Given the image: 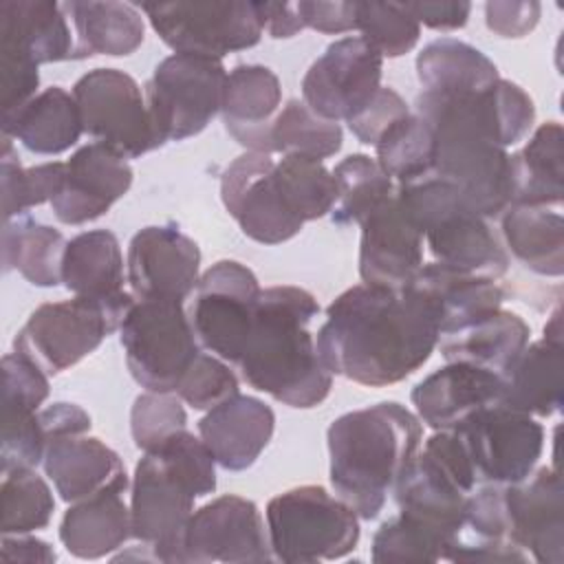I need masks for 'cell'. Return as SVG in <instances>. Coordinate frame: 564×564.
<instances>
[{"label": "cell", "mask_w": 564, "mask_h": 564, "mask_svg": "<svg viewBox=\"0 0 564 564\" xmlns=\"http://www.w3.org/2000/svg\"><path fill=\"white\" fill-rule=\"evenodd\" d=\"M132 167L112 148L93 141L77 148L66 161L64 183L51 207L59 223L84 225L104 216L132 185Z\"/></svg>", "instance_id": "20"}, {"label": "cell", "mask_w": 564, "mask_h": 564, "mask_svg": "<svg viewBox=\"0 0 564 564\" xmlns=\"http://www.w3.org/2000/svg\"><path fill=\"white\" fill-rule=\"evenodd\" d=\"M123 494L126 489H104L66 509L59 522V540L70 555L99 560L132 538V513Z\"/></svg>", "instance_id": "30"}, {"label": "cell", "mask_w": 564, "mask_h": 564, "mask_svg": "<svg viewBox=\"0 0 564 564\" xmlns=\"http://www.w3.org/2000/svg\"><path fill=\"white\" fill-rule=\"evenodd\" d=\"M48 392V375L35 361L18 350L2 357V423L33 416Z\"/></svg>", "instance_id": "46"}, {"label": "cell", "mask_w": 564, "mask_h": 564, "mask_svg": "<svg viewBox=\"0 0 564 564\" xmlns=\"http://www.w3.org/2000/svg\"><path fill=\"white\" fill-rule=\"evenodd\" d=\"M410 286L432 306L441 335L502 308L505 291L496 280L449 269L441 262L423 264Z\"/></svg>", "instance_id": "27"}, {"label": "cell", "mask_w": 564, "mask_h": 564, "mask_svg": "<svg viewBox=\"0 0 564 564\" xmlns=\"http://www.w3.org/2000/svg\"><path fill=\"white\" fill-rule=\"evenodd\" d=\"M84 132L126 159H139L159 148L148 115L145 93L119 68H95L73 84Z\"/></svg>", "instance_id": "13"}, {"label": "cell", "mask_w": 564, "mask_h": 564, "mask_svg": "<svg viewBox=\"0 0 564 564\" xmlns=\"http://www.w3.org/2000/svg\"><path fill=\"white\" fill-rule=\"evenodd\" d=\"M421 438L419 416L397 401L337 416L326 432L333 491L361 520H375Z\"/></svg>", "instance_id": "3"}, {"label": "cell", "mask_w": 564, "mask_h": 564, "mask_svg": "<svg viewBox=\"0 0 564 564\" xmlns=\"http://www.w3.org/2000/svg\"><path fill=\"white\" fill-rule=\"evenodd\" d=\"M478 487L469 454L456 430L434 432L397 480L392 494L399 511L460 535L465 505Z\"/></svg>", "instance_id": "8"}, {"label": "cell", "mask_w": 564, "mask_h": 564, "mask_svg": "<svg viewBox=\"0 0 564 564\" xmlns=\"http://www.w3.org/2000/svg\"><path fill=\"white\" fill-rule=\"evenodd\" d=\"M562 126L546 121L533 130L522 150L509 154L511 205L553 207L564 198Z\"/></svg>", "instance_id": "33"}, {"label": "cell", "mask_w": 564, "mask_h": 564, "mask_svg": "<svg viewBox=\"0 0 564 564\" xmlns=\"http://www.w3.org/2000/svg\"><path fill=\"white\" fill-rule=\"evenodd\" d=\"M267 524L249 498L225 494L196 509L181 542V564L271 562Z\"/></svg>", "instance_id": "16"}, {"label": "cell", "mask_w": 564, "mask_h": 564, "mask_svg": "<svg viewBox=\"0 0 564 564\" xmlns=\"http://www.w3.org/2000/svg\"><path fill=\"white\" fill-rule=\"evenodd\" d=\"M359 275L364 284L401 289L414 280L423 262V234L403 212L397 192L361 225Z\"/></svg>", "instance_id": "21"}, {"label": "cell", "mask_w": 564, "mask_h": 564, "mask_svg": "<svg viewBox=\"0 0 564 564\" xmlns=\"http://www.w3.org/2000/svg\"><path fill=\"white\" fill-rule=\"evenodd\" d=\"M0 55L37 66L73 59L75 33L64 7L53 0H2Z\"/></svg>", "instance_id": "25"}, {"label": "cell", "mask_w": 564, "mask_h": 564, "mask_svg": "<svg viewBox=\"0 0 564 564\" xmlns=\"http://www.w3.org/2000/svg\"><path fill=\"white\" fill-rule=\"evenodd\" d=\"M408 11L419 24L436 31H454L467 24L471 4L465 0L456 2H405Z\"/></svg>", "instance_id": "52"}, {"label": "cell", "mask_w": 564, "mask_h": 564, "mask_svg": "<svg viewBox=\"0 0 564 564\" xmlns=\"http://www.w3.org/2000/svg\"><path fill=\"white\" fill-rule=\"evenodd\" d=\"M344 130L337 121L317 117L302 99H289L271 126L273 154L328 159L341 150Z\"/></svg>", "instance_id": "42"}, {"label": "cell", "mask_w": 564, "mask_h": 564, "mask_svg": "<svg viewBox=\"0 0 564 564\" xmlns=\"http://www.w3.org/2000/svg\"><path fill=\"white\" fill-rule=\"evenodd\" d=\"M383 57L359 35L326 46L302 77V101L322 119L348 121L381 88Z\"/></svg>", "instance_id": "15"}, {"label": "cell", "mask_w": 564, "mask_h": 564, "mask_svg": "<svg viewBox=\"0 0 564 564\" xmlns=\"http://www.w3.org/2000/svg\"><path fill=\"white\" fill-rule=\"evenodd\" d=\"M66 240L59 229L18 216L2 229L4 271H18L29 284L51 289L62 282V258Z\"/></svg>", "instance_id": "37"}, {"label": "cell", "mask_w": 564, "mask_h": 564, "mask_svg": "<svg viewBox=\"0 0 564 564\" xmlns=\"http://www.w3.org/2000/svg\"><path fill=\"white\" fill-rule=\"evenodd\" d=\"M438 337L432 306L410 284L392 289L361 282L328 304L315 344L333 375L386 388L416 372Z\"/></svg>", "instance_id": "1"}, {"label": "cell", "mask_w": 564, "mask_h": 564, "mask_svg": "<svg viewBox=\"0 0 564 564\" xmlns=\"http://www.w3.org/2000/svg\"><path fill=\"white\" fill-rule=\"evenodd\" d=\"M505 513L507 535L518 549L540 564H562L564 494L557 469L540 467L505 485Z\"/></svg>", "instance_id": "19"}, {"label": "cell", "mask_w": 564, "mask_h": 564, "mask_svg": "<svg viewBox=\"0 0 564 564\" xmlns=\"http://www.w3.org/2000/svg\"><path fill=\"white\" fill-rule=\"evenodd\" d=\"M456 432L465 443L478 485L524 480L544 449V427L535 416L502 403L478 410Z\"/></svg>", "instance_id": "14"}, {"label": "cell", "mask_w": 564, "mask_h": 564, "mask_svg": "<svg viewBox=\"0 0 564 564\" xmlns=\"http://www.w3.org/2000/svg\"><path fill=\"white\" fill-rule=\"evenodd\" d=\"M416 77L421 93L434 95L478 93L500 79L498 66L480 48L454 37H441L421 48Z\"/></svg>", "instance_id": "35"}, {"label": "cell", "mask_w": 564, "mask_h": 564, "mask_svg": "<svg viewBox=\"0 0 564 564\" xmlns=\"http://www.w3.org/2000/svg\"><path fill=\"white\" fill-rule=\"evenodd\" d=\"M126 275L137 300L185 302L200 278V249L174 223L143 227L128 245Z\"/></svg>", "instance_id": "18"}, {"label": "cell", "mask_w": 564, "mask_h": 564, "mask_svg": "<svg viewBox=\"0 0 564 564\" xmlns=\"http://www.w3.org/2000/svg\"><path fill=\"white\" fill-rule=\"evenodd\" d=\"M42 465L55 491L68 505L104 489H128L130 485L119 454L86 434L51 438Z\"/></svg>", "instance_id": "24"}, {"label": "cell", "mask_w": 564, "mask_h": 564, "mask_svg": "<svg viewBox=\"0 0 564 564\" xmlns=\"http://www.w3.org/2000/svg\"><path fill=\"white\" fill-rule=\"evenodd\" d=\"M174 392L194 410L207 412L238 394V377L225 359L212 352H198Z\"/></svg>", "instance_id": "48"}, {"label": "cell", "mask_w": 564, "mask_h": 564, "mask_svg": "<svg viewBox=\"0 0 564 564\" xmlns=\"http://www.w3.org/2000/svg\"><path fill=\"white\" fill-rule=\"evenodd\" d=\"M500 229L511 253L529 271L546 278L564 273V218L560 212L509 205L500 214Z\"/></svg>", "instance_id": "36"}, {"label": "cell", "mask_w": 564, "mask_h": 564, "mask_svg": "<svg viewBox=\"0 0 564 564\" xmlns=\"http://www.w3.org/2000/svg\"><path fill=\"white\" fill-rule=\"evenodd\" d=\"M357 31L381 57H401L416 46L421 24L405 2H357Z\"/></svg>", "instance_id": "45"}, {"label": "cell", "mask_w": 564, "mask_h": 564, "mask_svg": "<svg viewBox=\"0 0 564 564\" xmlns=\"http://www.w3.org/2000/svg\"><path fill=\"white\" fill-rule=\"evenodd\" d=\"M132 304V293L110 300L73 295L40 304L15 333L13 350L26 355L46 375H57L95 352L108 335L119 333Z\"/></svg>", "instance_id": "7"}, {"label": "cell", "mask_w": 564, "mask_h": 564, "mask_svg": "<svg viewBox=\"0 0 564 564\" xmlns=\"http://www.w3.org/2000/svg\"><path fill=\"white\" fill-rule=\"evenodd\" d=\"M408 112H410V106L405 104V99L394 88L381 86L377 95L368 101V106H364L346 123L359 143L375 145L379 137L388 130V126Z\"/></svg>", "instance_id": "49"}, {"label": "cell", "mask_w": 564, "mask_h": 564, "mask_svg": "<svg viewBox=\"0 0 564 564\" xmlns=\"http://www.w3.org/2000/svg\"><path fill=\"white\" fill-rule=\"evenodd\" d=\"M275 159L264 152H245L220 176V198L242 234L260 245H280L295 238L304 223L284 203L275 178Z\"/></svg>", "instance_id": "17"}, {"label": "cell", "mask_w": 564, "mask_h": 564, "mask_svg": "<svg viewBox=\"0 0 564 564\" xmlns=\"http://www.w3.org/2000/svg\"><path fill=\"white\" fill-rule=\"evenodd\" d=\"M216 489V460L200 436L181 430L143 452L134 467L130 513L132 538L152 560L181 564V542L194 500Z\"/></svg>", "instance_id": "4"}, {"label": "cell", "mask_w": 564, "mask_h": 564, "mask_svg": "<svg viewBox=\"0 0 564 564\" xmlns=\"http://www.w3.org/2000/svg\"><path fill=\"white\" fill-rule=\"evenodd\" d=\"M456 542V535L425 522L416 516L399 511L386 520L370 544V560L377 564L392 562H438Z\"/></svg>", "instance_id": "40"}, {"label": "cell", "mask_w": 564, "mask_h": 564, "mask_svg": "<svg viewBox=\"0 0 564 564\" xmlns=\"http://www.w3.org/2000/svg\"><path fill=\"white\" fill-rule=\"evenodd\" d=\"M282 104L278 75L262 64H240L227 73L223 93V123L249 152L273 154L271 126Z\"/></svg>", "instance_id": "26"}, {"label": "cell", "mask_w": 564, "mask_h": 564, "mask_svg": "<svg viewBox=\"0 0 564 564\" xmlns=\"http://www.w3.org/2000/svg\"><path fill=\"white\" fill-rule=\"evenodd\" d=\"M295 9L304 29H315L328 35L357 31V2L300 0L295 2Z\"/></svg>", "instance_id": "51"}, {"label": "cell", "mask_w": 564, "mask_h": 564, "mask_svg": "<svg viewBox=\"0 0 564 564\" xmlns=\"http://www.w3.org/2000/svg\"><path fill=\"white\" fill-rule=\"evenodd\" d=\"M273 178L284 203L302 223L330 214L337 203L333 172L319 159L282 154L273 163Z\"/></svg>", "instance_id": "41"}, {"label": "cell", "mask_w": 564, "mask_h": 564, "mask_svg": "<svg viewBox=\"0 0 564 564\" xmlns=\"http://www.w3.org/2000/svg\"><path fill=\"white\" fill-rule=\"evenodd\" d=\"M82 132L77 101L62 86H48L18 110L2 115V137L20 141L35 154H62L79 141Z\"/></svg>", "instance_id": "29"}, {"label": "cell", "mask_w": 564, "mask_h": 564, "mask_svg": "<svg viewBox=\"0 0 564 564\" xmlns=\"http://www.w3.org/2000/svg\"><path fill=\"white\" fill-rule=\"evenodd\" d=\"M0 557L4 562H37V564H51L57 560L53 546L40 538H33L29 533H15V535H2Z\"/></svg>", "instance_id": "55"}, {"label": "cell", "mask_w": 564, "mask_h": 564, "mask_svg": "<svg viewBox=\"0 0 564 564\" xmlns=\"http://www.w3.org/2000/svg\"><path fill=\"white\" fill-rule=\"evenodd\" d=\"M397 198L423 234L434 262L487 280L509 271V256L487 218L467 205L454 183L430 174L397 185Z\"/></svg>", "instance_id": "5"}, {"label": "cell", "mask_w": 564, "mask_h": 564, "mask_svg": "<svg viewBox=\"0 0 564 564\" xmlns=\"http://www.w3.org/2000/svg\"><path fill=\"white\" fill-rule=\"evenodd\" d=\"M330 172L337 187L330 220L337 227L361 225L397 192V183L381 170L377 159L361 152L348 154Z\"/></svg>", "instance_id": "38"}, {"label": "cell", "mask_w": 564, "mask_h": 564, "mask_svg": "<svg viewBox=\"0 0 564 564\" xmlns=\"http://www.w3.org/2000/svg\"><path fill=\"white\" fill-rule=\"evenodd\" d=\"M141 11L174 53L223 59L256 46L264 33L256 2L245 0L145 2Z\"/></svg>", "instance_id": "11"}, {"label": "cell", "mask_w": 564, "mask_h": 564, "mask_svg": "<svg viewBox=\"0 0 564 564\" xmlns=\"http://www.w3.org/2000/svg\"><path fill=\"white\" fill-rule=\"evenodd\" d=\"M66 163L48 161L33 167H22L13 143L2 137L0 154V185H2V216L4 223L24 216L26 209L53 200L64 183Z\"/></svg>", "instance_id": "43"}, {"label": "cell", "mask_w": 564, "mask_h": 564, "mask_svg": "<svg viewBox=\"0 0 564 564\" xmlns=\"http://www.w3.org/2000/svg\"><path fill=\"white\" fill-rule=\"evenodd\" d=\"M262 286L256 273L236 260L212 264L194 289L189 322L198 344L227 364H238Z\"/></svg>", "instance_id": "12"}, {"label": "cell", "mask_w": 564, "mask_h": 564, "mask_svg": "<svg viewBox=\"0 0 564 564\" xmlns=\"http://www.w3.org/2000/svg\"><path fill=\"white\" fill-rule=\"evenodd\" d=\"M275 430L273 410L249 394H236L207 410L198 421V436L216 465L227 471L249 469L269 445Z\"/></svg>", "instance_id": "23"}, {"label": "cell", "mask_w": 564, "mask_h": 564, "mask_svg": "<svg viewBox=\"0 0 564 564\" xmlns=\"http://www.w3.org/2000/svg\"><path fill=\"white\" fill-rule=\"evenodd\" d=\"M185 425L187 414L176 392L148 390L134 399L130 410L132 441L141 452L156 447L172 434L185 430Z\"/></svg>", "instance_id": "47"}, {"label": "cell", "mask_w": 564, "mask_h": 564, "mask_svg": "<svg viewBox=\"0 0 564 564\" xmlns=\"http://www.w3.org/2000/svg\"><path fill=\"white\" fill-rule=\"evenodd\" d=\"M123 253L108 229L82 231L66 242L62 258V284L79 297L110 300L123 291Z\"/></svg>", "instance_id": "34"}, {"label": "cell", "mask_w": 564, "mask_h": 564, "mask_svg": "<svg viewBox=\"0 0 564 564\" xmlns=\"http://www.w3.org/2000/svg\"><path fill=\"white\" fill-rule=\"evenodd\" d=\"M375 150L377 163L397 185L434 174V132L412 110L388 126Z\"/></svg>", "instance_id": "39"}, {"label": "cell", "mask_w": 564, "mask_h": 564, "mask_svg": "<svg viewBox=\"0 0 564 564\" xmlns=\"http://www.w3.org/2000/svg\"><path fill=\"white\" fill-rule=\"evenodd\" d=\"M564 346L540 339L527 344L518 359L500 375V403L531 416H551L562 410Z\"/></svg>", "instance_id": "31"}, {"label": "cell", "mask_w": 564, "mask_h": 564, "mask_svg": "<svg viewBox=\"0 0 564 564\" xmlns=\"http://www.w3.org/2000/svg\"><path fill=\"white\" fill-rule=\"evenodd\" d=\"M531 328L513 311L498 308L438 337L445 361L469 364L502 375L529 344Z\"/></svg>", "instance_id": "28"}, {"label": "cell", "mask_w": 564, "mask_h": 564, "mask_svg": "<svg viewBox=\"0 0 564 564\" xmlns=\"http://www.w3.org/2000/svg\"><path fill=\"white\" fill-rule=\"evenodd\" d=\"M227 70L223 59L172 53L145 82V104L159 148L196 137L220 112Z\"/></svg>", "instance_id": "9"}, {"label": "cell", "mask_w": 564, "mask_h": 564, "mask_svg": "<svg viewBox=\"0 0 564 564\" xmlns=\"http://www.w3.org/2000/svg\"><path fill=\"white\" fill-rule=\"evenodd\" d=\"M132 379L154 392H174L200 352L183 302L134 300L119 326Z\"/></svg>", "instance_id": "10"}, {"label": "cell", "mask_w": 564, "mask_h": 564, "mask_svg": "<svg viewBox=\"0 0 564 564\" xmlns=\"http://www.w3.org/2000/svg\"><path fill=\"white\" fill-rule=\"evenodd\" d=\"M540 2L535 0H491L485 4L487 29L500 37H524L540 20Z\"/></svg>", "instance_id": "50"}, {"label": "cell", "mask_w": 564, "mask_h": 564, "mask_svg": "<svg viewBox=\"0 0 564 564\" xmlns=\"http://www.w3.org/2000/svg\"><path fill=\"white\" fill-rule=\"evenodd\" d=\"M40 423L46 436V445L51 438L57 436H70V434H86L90 430V416L84 408L75 403H53L42 408L40 412Z\"/></svg>", "instance_id": "53"}, {"label": "cell", "mask_w": 564, "mask_h": 564, "mask_svg": "<svg viewBox=\"0 0 564 564\" xmlns=\"http://www.w3.org/2000/svg\"><path fill=\"white\" fill-rule=\"evenodd\" d=\"M256 11L262 31H267L275 40L293 37L304 29L295 2H256Z\"/></svg>", "instance_id": "54"}, {"label": "cell", "mask_w": 564, "mask_h": 564, "mask_svg": "<svg viewBox=\"0 0 564 564\" xmlns=\"http://www.w3.org/2000/svg\"><path fill=\"white\" fill-rule=\"evenodd\" d=\"M500 375L478 366L447 361L412 388L410 401L419 421L438 432L458 430L478 410L500 403Z\"/></svg>", "instance_id": "22"}, {"label": "cell", "mask_w": 564, "mask_h": 564, "mask_svg": "<svg viewBox=\"0 0 564 564\" xmlns=\"http://www.w3.org/2000/svg\"><path fill=\"white\" fill-rule=\"evenodd\" d=\"M271 553L284 564L339 560L359 542V516L319 485H302L267 505Z\"/></svg>", "instance_id": "6"}, {"label": "cell", "mask_w": 564, "mask_h": 564, "mask_svg": "<svg viewBox=\"0 0 564 564\" xmlns=\"http://www.w3.org/2000/svg\"><path fill=\"white\" fill-rule=\"evenodd\" d=\"M55 511L51 487L31 467L2 471L0 485V531L2 535L31 533L48 527Z\"/></svg>", "instance_id": "44"}, {"label": "cell", "mask_w": 564, "mask_h": 564, "mask_svg": "<svg viewBox=\"0 0 564 564\" xmlns=\"http://www.w3.org/2000/svg\"><path fill=\"white\" fill-rule=\"evenodd\" d=\"M75 33V57L130 55L145 37L141 11L130 2H64L62 4Z\"/></svg>", "instance_id": "32"}, {"label": "cell", "mask_w": 564, "mask_h": 564, "mask_svg": "<svg viewBox=\"0 0 564 564\" xmlns=\"http://www.w3.org/2000/svg\"><path fill=\"white\" fill-rule=\"evenodd\" d=\"M317 315L315 295L302 286L262 289L245 350L236 364L242 379L289 408L319 405L330 394L333 372L324 366L308 328Z\"/></svg>", "instance_id": "2"}]
</instances>
